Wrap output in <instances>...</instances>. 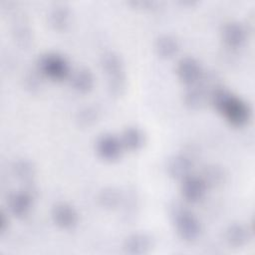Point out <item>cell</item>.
Segmentation results:
<instances>
[{
  "mask_svg": "<svg viewBox=\"0 0 255 255\" xmlns=\"http://www.w3.org/2000/svg\"><path fill=\"white\" fill-rule=\"evenodd\" d=\"M208 102L234 127L244 126L251 117L249 105L222 85L210 92Z\"/></svg>",
  "mask_w": 255,
  "mask_h": 255,
  "instance_id": "cell-1",
  "label": "cell"
},
{
  "mask_svg": "<svg viewBox=\"0 0 255 255\" xmlns=\"http://www.w3.org/2000/svg\"><path fill=\"white\" fill-rule=\"evenodd\" d=\"M249 32L245 24L238 21H228L221 28V39L228 48L236 49L245 43Z\"/></svg>",
  "mask_w": 255,
  "mask_h": 255,
  "instance_id": "cell-8",
  "label": "cell"
},
{
  "mask_svg": "<svg viewBox=\"0 0 255 255\" xmlns=\"http://www.w3.org/2000/svg\"><path fill=\"white\" fill-rule=\"evenodd\" d=\"M70 85L76 92L80 94H86L90 92L95 84V78L90 69L81 67L71 72L69 77Z\"/></svg>",
  "mask_w": 255,
  "mask_h": 255,
  "instance_id": "cell-17",
  "label": "cell"
},
{
  "mask_svg": "<svg viewBox=\"0 0 255 255\" xmlns=\"http://www.w3.org/2000/svg\"><path fill=\"white\" fill-rule=\"evenodd\" d=\"M175 72L181 83L186 86H190L200 80L203 70L195 58L186 56L177 62Z\"/></svg>",
  "mask_w": 255,
  "mask_h": 255,
  "instance_id": "cell-9",
  "label": "cell"
},
{
  "mask_svg": "<svg viewBox=\"0 0 255 255\" xmlns=\"http://www.w3.org/2000/svg\"><path fill=\"white\" fill-rule=\"evenodd\" d=\"M123 193L114 186H106L97 194L99 205L105 209H115L122 203Z\"/></svg>",
  "mask_w": 255,
  "mask_h": 255,
  "instance_id": "cell-22",
  "label": "cell"
},
{
  "mask_svg": "<svg viewBox=\"0 0 255 255\" xmlns=\"http://www.w3.org/2000/svg\"><path fill=\"white\" fill-rule=\"evenodd\" d=\"M153 49L158 57L162 59H171L179 52L180 44L175 36L171 34H161L155 38Z\"/></svg>",
  "mask_w": 255,
  "mask_h": 255,
  "instance_id": "cell-15",
  "label": "cell"
},
{
  "mask_svg": "<svg viewBox=\"0 0 255 255\" xmlns=\"http://www.w3.org/2000/svg\"><path fill=\"white\" fill-rule=\"evenodd\" d=\"M124 149L135 151L140 149L145 143V134L141 128L135 126L125 128L120 135Z\"/></svg>",
  "mask_w": 255,
  "mask_h": 255,
  "instance_id": "cell-18",
  "label": "cell"
},
{
  "mask_svg": "<svg viewBox=\"0 0 255 255\" xmlns=\"http://www.w3.org/2000/svg\"><path fill=\"white\" fill-rule=\"evenodd\" d=\"M254 221L251 224L234 222L229 224L224 231V239L226 243L234 248L245 246L252 238L254 232Z\"/></svg>",
  "mask_w": 255,
  "mask_h": 255,
  "instance_id": "cell-7",
  "label": "cell"
},
{
  "mask_svg": "<svg viewBox=\"0 0 255 255\" xmlns=\"http://www.w3.org/2000/svg\"><path fill=\"white\" fill-rule=\"evenodd\" d=\"M107 87L110 95L113 97H121L127 90V77L125 74L108 77Z\"/></svg>",
  "mask_w": 255,
  "mask_h": 255,
  "instance_id": "cell-25",
  "label": "cell"
},
{
  "mask_svg": "<svg viewBox=\"0 0 255 255\" xmlns=\"http://www.w3.org/2000/svg\"><path fill=\"white\" fill-rule=\"evenodd\" d=\"M38 190L34 182L25 183L20 190L8 194L6 204L9 213L17 218H24L32 209L33 203L37 197Z\"/></svg>",
  "mask_w": 255,
  "mask_h": 255,
  "instance_id": "cell-4",
  "label": "cell"
},
{
  "mask_svg": "<svg viewBox=\"0 0 255 255\" xmlns=\"http://www.w3.org/2000/svg\"><path fill=\"white\" fill-rule=\"evenodd\" d=\"M207 190V186L199 175L190 174L181 180L180 192L182 198L189 203L201 200Z\"/></svg>",
  "mask_w": 255,
  "mask_h": 255,
  "instance_id": "cell-13",
  "label": "cell"
},
{
  "mask_svg": "<svg viewBox=\"0 0 255 255\" xmlns=\"http://www.w3.org/2000/svg\"><path fill=\"white\" fill-rule=\"evenodd\" d=\"M44 75L36 68L28 70L23 76V87L30 94H38L44 85Z\"/></svg>",
  "mask_w": 255,
  "mask_h": 255,
  "instance_id": "cell-24",
  "label": "cell"
},
{
  "mask_svg": "<svg viewBox=\"0 0 255 255\" xmlns=\"http://www.w3.org/2000/svg\"><path fill=\"white\" fill-rule=\"evenodd\" d=\"M12 37L16 45L22 49H27L33 44V30L27 17L23 13H16L14 17L12 23Z\"/></svg>",
  "mask_w": 255,
  "mask_h": 255,
  "instance_id": "cell-12",
  "label": "cell"
},
{
  "mask_svg": "<svg viewBox=\"0 0 255 255\" xmlns=\"http://www.w3.org/2000/svg\"><path fill=\"white\" fill-rule=\"evenodd\" d=\"M121 205L124 208V214L126 216H132L136 213L138 208V195L134 190H128L127 195L123 194Z\"/></svg>",
  "mask_w": 255,
  "mask_h": 255,
  "instance_id": "cell-26",
  "label": "cell"
},
{
  "mask_svg": "<svg viewBox=\"0 0 255 255\" xmlns=\"http://www.w3.org/2000/svg\"><path fill=\"white\" fill-rule=\"evenodd\" d=\"M36 68L44 75V77L54 81L69 79L72 72L68 60L63 55L56 52L42 54L37 60Z\"/></svg>",
  "mask_w": 255,
  "mask_h": 255,
  "instance_id": "cell-3",
  "label": "cell"
},
{
  "mask_svg": "<svg viewBox=\"0 0 255 255\" xmlns=\"http://www.w3.org/2000/svg\"><path fill=\"white\" fill-rule=\"evenodd\" d=\"M210 92L199 82L187 86L182 94V103L189 110L202 108L209 99Z\"/></svg>",
  "mask_w": 255,
  "mask_h": 255,
  "instance_id": "cell-14",
  "label": "cell"
},
{
  "mask_svg": "<svg viewBox=\"0 0 255 255\" xmlns=\"http://www.w3.org/2000/svg\"><path fill=\"white\" fill-rule=\"evenodd\" d=\"M199 176L204 181L207 188H217L222 186L227 178L225 169L216 163H209L203 166Z\"/></svg>",
  "mask_w": 255,
  "mask_h": 255,
  "instance_id": "cell-20",
  "label": "cell"
},
{
  "mask_svg": "<svg viewBox=\"0 0 255 255\" xmlns=\"http://www.w3.org/2000/svg\"><path fill=\"white\" fill-rule=\"evenodd\" d=\"M195 156L183 150L179 153H176L169 157L166 170L170 177L178 180H182L186 176L191 174V170L194 165Z\"/></svg>",
  "mask_w": 255,
  "mask_h": 255,
  "instance_id": "cell-6",
  "label": "cell"
},
{
  "mask_svg": "<svg viewBox=\"0 0 255 255\" xmlns=\"http://www.w3.org/2000/svg\"><path fill=\"white\" fill-rule=\"evenodd\" d=\"M101 114L102 111L97 105H85L77 111L75 115V121L77 125L82 128L91 127L99 121Z\"/></svg>",
  "mask_w": 255,
  "mask_h": 255,
  "instance_id": "cell-23",
  "label": "cell"
},
{
  "mask_svg": "<svg viewBox=\"0 0 255 255\" xmlns=\"http://www.w3.org/2000/svg\"><path fill=\"white\" fill-rule=\"evenodd\" d=\"M154 246L152 236L146 232H135L127 236L123 243L126 253L131 255H143L149 253Z\"/></svg>",
  "mask_w": 255,
  "mask_h": 255,
  "instance_id": "cell-11",
  "label": "cell"
},
{
  "mask_svg": "<svg viewBox=\"0 0 255 255\" xmlns=\"http://www.w3.org/2000/svg\"><path fill=\"white\" fill-rule=\"evenodd\" d=\"M9 225H10V219L8 216V211L1 209L0 210V235H4L8 231Z\"/></svg>",
  "mask_w": 255,
  "mask_h": 255,
  "instance_id": "cell-28",
  "label": "cell"
},
{
  "mask_svg": "<svg viewBox=\"0 0 255 255\" xmlns=\"http://www.w3.org/2000/svg\"><path fill=\"white\" fill-rule=\"evenodd\" d=\"M95 149L102 159L114 161L122 155L124 146L121 142L120 136L106 132L97 138L95 142Z\"/></svg>",
  "mask_w": 255,
  "mask_h": 255,
  "instance_id": "cell-5",
  "label": "cell"
},
{
  "mask_svg": "<svg viewBox=\"0 0 255 255\" xmlns=\"http://www.w3.org/2000/svg\"><path fill=\"white\" fill-rule=\"evenodd\" d=\"M180 3L184 4V5H192L195 3V1L194 0H182V1H180Z\"/></svg>",
  "mask_w": 255,
  "mask_h": 255,
  "instance_id": "cell-29",
  "label": "cell"
},
{
  "mask_svg": "<svg viewBox=\"0 0 255 255\" xmlns=\"http://www.w3.org/2000/svg\"><path fill=\"white\" fill-rule=\"evenodd\" d=\"M51 216L54 223L65 230L73 229L79 222V214L77 210L68 202H58L54 204Z\"/></svg>",
  "mask_w": 255,
  "mask_h": 255,
  "instance_id": "cell-10",
  "label": "cell"
},
{
  "mask_svg": "<svg viewBox=\"0 0 255 255\" xmlns=\"http://www.w3.org/2000/svg\"><path fill=\"white\" fill-rule=\"evenodd\" d=\"M171 218L178 237L185 242L195 241L201 233V224L198 218L186 206L174 203L170 209Z\"/></svg>",
  "mask_w": 255,
  "mask_h": 255,
  "instance_id": "cell-2",
  "label": "cell"
},
{
  "mask_svg": "<svg viewBox=\"0 0 255 255\" xmlns=\"http://www.w3.org/2000/svg\"><path fill=\"white\" fill-rule=\"evenodd\" d=\"M72 13L70 7L65 3H57L48 12V22L57 31L65 30L71 22Z\"/></svg>",
  "mask_w": 255,
  "mask_h": 255,
  "instance_id": "cell-16",
  "label": "cell"
},
{
  "mask_svg": "<svg viewBox=\"0 0 255 255\" xmlns=\"http://www.w3.org/2000/svg\"><path fill=\"white\" fill-rule=\"evenodd\" d=\"M128 3L137 9L149 10V11L155 10L160 6V3L155 0H129Z\"/></svg>",
  "mask_w": 255,
  "mask_h": 255,
  "instance_id": "cell-27",
  "label": "cell"
},
{
  "mask_svg": "<svg viewBox=\"0 0 255 255\" xmlns=\"http://www.w3.org/2000/svg\"><path fill=\"white\" fill-rule=\"evenodd\" d=\"M100 65L108 77L125 74V62L116 51H106L100 57Z\"/></svg>",
  "mask_w": 255,
  "mask_h": 255,
  "instance_id": "cell-19",
  "label": "cell"
},
{
  "mask_svg": "<svg viewBox=\"0 0 255 255\" xmlns=\"http://www.w3.org/2000/svg\"><path fill=\"white\" fill-rule=\"evenodd\" d=\"M11 172L18 180L29 183L33 182L37 168L35 163L29 158H17L11 164Z\"/></svg>",
  "mask_w": 255,
  "mask_h": 255,
  "instance_id": "cell-21",
  "label": "cell"
}]
</instances>
